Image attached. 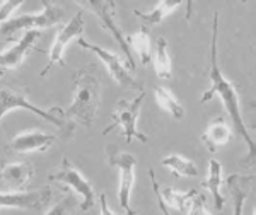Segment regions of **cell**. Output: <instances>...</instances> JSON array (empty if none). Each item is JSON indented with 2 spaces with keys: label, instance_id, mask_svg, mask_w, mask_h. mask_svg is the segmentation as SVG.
<instances>
[{
  "label": "cell",
  "instance_id": "44dd1931",
  "mask_svg": "<svg viewBox=\"0 0 256 215\" xmlns=\"http://www.w3.org/2000/svg\"><path fill=\"white\" fill-rule=\"evenodd\" d=\"M196 190H188V192H180V190L174 188H164L160 190V196H162V202L166 206H171V208L178 210V212H186L190 202L192 198L196 195Z\"/></svg>",
  "mask_w": 256,
  "mask_h": 215
},
{
  "label": "cell",
  "instance_id": "7a4b0ae2",
  "mask_svg": "<svg viewBox=\"0 0 256 215\" xmlns=\"http://www.w3.org/2000/svg\"><path fill=\"white\" fill-rule=\"evenodd\" d=\"M72 102L65 110V118L74 125L90 126L101 104V78L96 65L79 68L72 76Z\"/></svg>",
  "mask_w": 256,
  "mask_h": 215
},
{
  "label": "cell",
  "instance_id": "e0dca14e",
  "mask_svg": "<svg viewBox=\"0 0 256 215\" xmlns=\"http://www.w3.org/2000/svg\"><path fill=\"white\" fill-rule=\"evenodd\" d=\"M202 186L207 188L210 193H212L214 198V205H216L217 210L224 208L226 204V198L222 195L220 192V186H222V164L218 162L217 159H210L208 162V174L202 181Z\"/></svg>",
  "mask_w": 256,
  "mask_h": 215
},
{
  "label": "cell",
  "instance_id": "603a6c76",
  "mask_svg": "<svg viewBox=\"0 0 256 215\" xmlns=\"http://www.w3.org/2000/svg\"><path fill=\"white\" fill-rule=\"evenodd\" d=\"M154 68H156V74H158L160 78H171L172 76V64H171V56H169V52H168L166 38H159L158 44H156Z\"/></svg>",
  "mask_w": 256,
  "mask_h": 215
},
{
  "label": "cell",
  "instance_id": "9c48e42d",
  "mask_svg": "<svg viewBox=\"0 0 256 215\" xmlns=\"http://www.w3.org/2000/svg\"><path fill=\"white\" fill-rule=\"evenodd\" d=\"M84 14L82 12H77L72 19L65 24L64 28H60L58 32H56L55 40H53V44L48 52V64L44 65V68L40 72V77H46L55 65H60V67H65V50H67L68 43L72 40H79L84 32Z\"/></svg>",
  "mask_w": 256,
  "mask_h": 215
},
{
  "label": "cell",
  "instance_id": "5b68a950",
  "mask_svg": "<svg viewBox=\"0 0 256 215\" xmlns=\"http://www.w3.org/2000/svg\"><path fill=\"white\" fill-rule=\"evenodd\" d=\"M144 99H146V92L142 90V92H138V96L118 101L113 114H111V125H108L102 130V135H108L114 128H122V134L125 137L126 144H132V140L148 144V137L137 128L140 108H142Z\"/></svg>",
  "mask_w": 256,
  "mask_h": 215
},
{
  "label": "cell",
  "instance_id": "83f0119b",
  "mask_svg": "<svg viewBox=\"0 0 256 215\" xmlns=\"http://www.w3.org/2000/svg\"><path fill=\"white\" fill-rule=\"evenodd\" d=\"M99 205H101V215H120V214H114L113 210L110 208L108 198H106L104 193H101V195H99Z\"/></svg>",
  "mask_w": 256,
  "mask_h": 215
},
{
  "label": "cell",
  "instance_id": "ba28073f",
  "mask_svg": "<svg viewBox=\"0 0 256 215\" xmlns=\"http://www.w3.org/2000/svg\"><path fill=\"white\" fill-rule=\"evenodd\" d=\"M77 6H80L82 9L92 12V14L99 19L101 26L104 28L106 31H110V34L113 36L114 41L120 44L123 55H125L126 64H128V70L137 68L135 60H134V55H132L130 46H128V43H126V36L123 34L122 28H120L118 22H116V12H114V9H116V4H114L113 0H110V2L92 0V2H77Z\"/></svg>",
  "mask_w": 256,
  "mask_h": 215
},
{
  "label": "cell",
  "instance_id": "9a60e30c",
  "mask_svg": "<svg viewBox=\"0 0 256 215\" xmlns=\"http://www.w3.org/2000/svg\"><path fill=\"white\" fill-rule=\"evenodd\" d=\"M230 137H232V128L229 126L224 116H218L208 123L207 130L202 134V142L210 152H216L217 148L229 144Z\"/></svg>",
  "mask_w": 256,
  "mask_h": 215
},
{
  "label": "cell",
  "instance_id": "d6986e66",
  "mask_svg": "<svg viewBox=\"0 0 256 215\" xmlns=\"http://www.w3.org/2000/svg\"><path fill=\"white\" fill-rule=\"evenodd\" d=\"M154 96H156V101H158L160 110L169 113L174 120H181L184 116V108L180 101H178V98L172 94L171 89L159 86V88H156V90H154Z\"/></svg>",
  "mask_w": 256,
  "mask_h": 215
},
{
  "label": "cell",
  "instance_id": "d4e9b609",
  "mask_svg": "<svg viewBox=\"0 0 256 215\" xmlns=\"http://www.w3.org/2000/svg\"><path fill=\"white\" fill-rule=\"evenodd\" d=\"M188 215H212L207 208V200H205L204 195L196 193V195L192 198V202H190Z\"/></svg>",
  "mask_w": 256,
  "mask_h": 215
},
{
  "label": "cell",
  "instance_id": "ac0fdd59",
  "mask_svg": "<svg viewBox=\"0 0 256 215\" xmlns=\"http://www.w3.org/2000/svg\"><path fill=\"white\" fill-rule=\"evenodd\" d=\"M162 166L168 168L174 176H181V178L198 176L196 164L193 162L192 159H188V157H184V156H180V154L166 156L162 159Z\"/></svg>",
  "mask_w": 256,
  "mask_h": 215
},
{
  "label": "cell",
  "instance_id": "7402d4cb",
  "mask_svg": "<svg viewBox=\"0 0 256 215\" xmlns=\"http://www.w3.org/2000/svg\"><path fill=\"white\" fill-rule=\"evenodd\" d=\"M181 7L180 2H159L158 6L154 7L150 12H142V10H134V14L137 16L138 19H142L146 24H150V26H156V24H160L168 16H171L172 12L178 10Z\"/></svg>",
  "mask_w": 256,
  "mask_h": 215
},
{
  "label": "cell",
  "instance_id": "52a82bcc",
  "mask_svg": "<svg viewBox=\"0 0 256 215\" xmlns=\"http://www.w3.org/2000/svg\"><path fill=\"white\" fill-rule=\"evenodd\" d=\"M108 162L110 166L118 169L120 184H118V202L120 206L126 215H137L130 205L132 190H134L135 180H137V157L130 152H122L116 148H108Z\"/></svg>",
  "mask_w": 256,
  "mask_h": 215
},
{
  "label": "cell",
  "instance_id": "cb8c5ba5",
  "mask_svg": "<svg viewBox=\"0 0 256 215\" xmlns=\"http://www.w3.org/2000/svg\"><path fill=\"white\" fill-rule=\"evenodd\" d=\"M44 215H77V200L74 195H65Z\"/></svg>",
  "mask_w": 256,
  "mask_h": 215
},
{
  "label": "cell",
  "instance_id": "8fae6325",
  "mask_svg": "<svg viewBox=\"0 0 256 215\" xmlns=\"http://www.w3.org/2000/svg\"><path fill=\"white\" fill-rule=\"evenodd\" d=\"M53 196L50 186H43L32 192H0V210L2 208H22L41 210L44 208Z\"/></svg>",
  "mask_w": 256,
  "mask_h": 215
},
{
  "label": "cell",
  "instance_id": "8992f818",
  "mask_svg": "<svg viewBox=\"0 0 256 215\" xmlns=\"http://www.w3.org/2000/svg\"><path fill=\"white\" fill-rule=\"evenodd\" d=\"M48 180L67 186V188L72 190L74 193H77L80 198L79 208L82 212H88V210H90L94 205H96V192H94V186L90 184V181L82 174L79 169L70 162L68 157H64V159H62L60 168L50 172Z\"/></svg>",
  "mask_w": 256,
  "mask_h": 215
},
{
  "label": "cell",
  "instance_id": "4fadbf2b",
  "mask_svg": "<svg viewBox=\"0 0 256 215\" xmlns=\"http://www.w3.org/2000/svg\"><path fill=\"white\" fill-rule=\"evenodd\" d=\"M40 40V31H28L12 48L0 53V72L16 70L22 65L28 53L34 48V43Z\"/></svg>",
  "mask_w": 256,
  "mask_h": 215
},
{
  "label": "cell",
  "instance_id": "6da1fadb",
  "mask_svg": "<svg viewBox=\"0 0 256 215\" xmlns=\"http://www.w3.org/2000/svg\"><path fill=\"white\" fill-rule=\"evenodd\" d=\"M217 34H218V12H214L212 19V40H210V70H208V78H210V88L202 94L200 102L205 104L212 98H218L222 102V106L226 108L227 114H229L230 122H232V130L244 140L248 147V162L250 166L253 164L254 159V140L248 132V126L244 123L241 113V101H239V94L236 86L232 84V80H229L224 74H222L220 67H218L217 60Z\"/></svg>",
  "mask_w": 256,
  "mask_h": 215
},
{
  "label": "cell",
  "instance_id": "ffe728a7",
  "mask_svg": "<svg viewBox=\"0 0 256 215\" xmlns=\"http://www.w3.org/2000/svg\"><path fill=\"white\" fill-rule=\"evenodd\" d=\"M128 46H132L140 56L142 65H148L152 58V44H150V32L147 31L146 26H142L135 34L126 36Z\"/></svg>",
  "mask_w": 256,
  "mask_h": 215
},
{
  "label": "cell",
  "instance_id": "5bb4252c",
  "mask_svg": "<svg viewBox=\"0 0 256 215\" xmlns=\"http://www.w3.org/2000/svg\"><path fill=\"white\" fill-rule=\"evenodd\" d=\"M34 176V166L28 160H19V162H6L0 168V183L10 192H22Z\"/></svg>",
  "mask_w": 256,
  "mask_h": 215
},
{
  "label": "cell",
  "instance_id": "3957f363",
  "mask_svg": "<svg viewBox=\"0 0 256 215\" xmlns=\"http://www.w3.org/2000/svg\"><path fill=\"white\" fill-rule=\"evenodd\" d=\"M4 74L0 72V120L6 116L7 113L16 110H26L34 113L36 116L46 120L48 123L55 125L60 130V135L64 140H68L74 134V123L65 118V111L62 108L55 106L50 110H43V108L32 104L30 101V90L24 86L9 84L4 80Z\"/></svg>",
  "mask_w": 256,
  "mask_h": 215
},
{
  "label": "cell",
  "instance_id": "277c9868",
  "mask_svg": "<svg viewBox=\"0 0 256 215\" xmlns=\"http://www.w3.org/2000/svg\"><path fill=\"white\" fill-rule=\"evenodd\" d=\"M43 10L31 12V14H20L18 18H12L0 26V36L10 40L18 31H40L48 30L52 26H58L64 20V9H60L56 4L43 0Z\"/></svg>",
  "mask_w": 256,
  "mask_h": 215
},
{
  "label": "cell",
  "instance_id": "7c38bea8",
  "mask_svg": "<svg viewBox=\"0 0 256 215\" xmlns=\"http://www.w3.org/2000/svg\"><path fill=\"white\" fill-rule=\"evenodd\" d=\"M56 142V135L41 130H28L18 134L9 144V150L16 154H30V152H44Z\"/></svg>",
  "mask_w": 256,
  "mask_h": 215
},
{
  "label": "cell",
  "instance_id": "4316f807",
  "mask_svg": "<svg viewBox=\"0 0 256 215\" xmlns=\"http://www.w3.org/2000/svg\"><path fill=\"white\" fill-rule=\"evenodd\" d=\"M20 6H22V2H2L0 4V26H2L6 20H9L10 14H14ZM0 46H2V43H0Z\"/></svg>",
  "mask_w": 256,
  "mask_h": 215
},
{
  "label": "cell",
  "instance_id": "2e32d148",
  "mask_svg": "<svg viewBox=\"0 0 256 215\" xmlns=\"http://www.w3.org/2000/svg\"><path fill=\"white\" fill-rule=\"evenodd\" d=\"M251 183H253V176L232 174L227 178V186H229L230 196H232V215H242Z\"/></svg>",
  "mask_w": 256,
  "mask_h": 215
},
{
  "label": "cell",
  "instance_id": "30bf717a",
  "mask_svg": "<svg viewBox=\"0 0 256 215\" xmlns=\"http://www.w3.org/2000/svg\"><path fill=\"white\" fill-rule=\"evenodd\" d=\"M77 44H79L80 48L92 52L94 55H96L98 58L104 64V67L108 68L110 76L114 78V82L122 86V88L132 89V90H138V92H142V90H144L142 84L135 80V78L132 77V74L128 72V67L125 65V62L120 58V55L110 52V50H104V48L98 46V44H94V43H89V41L84 40L82 36L77 40Z\"/></svg>",
  "mask_w": 256,
  "mask_h": 215
},
{
  "label": "cell",
  "instance_id": "484cf974",
  "mask_svg": "<svg viewBox=\"0 0 256 215\" xmlns=\"http://www.w3.org/2000/svg\"><path fill=\"white\" fill-rule=\"evenodd\" d=\"M147 172H148V178H150V184H152V190H154V195H156V198H158V205H159L160 214H162V215H171V214H169V210H168V206L164 205L162 196H160V186L158 183V178H156L154 169H148Z\"/></svg>",
  "mask_w": 256,
  "mask_h": 215
}]
</instances>
